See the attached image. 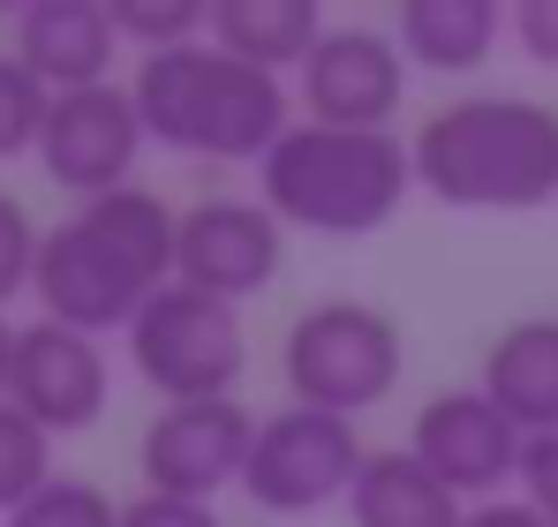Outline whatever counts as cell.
I'll return each instance as SVG.
<instances>
[{
  "instance_id": "cell-9",
  "label": "cell",
  "mask_w": 558,
  "mask_h": 527,
  "mask_svg": "<svg viewBox=\"0 0 558 527\" xmlns=\"http://www.w3.org/2000/svg\"><path fill=\"white\" fill-rule=\"evenodd\" d=\"M144 113L129 84H98V90H61L53 113H46V136H38V167L61 196L92 204V196H113L129 188L136 159H144Z\"/></svg>"
},
{
  "instance_id": "cell-18",
  "label": "cell",
  "mask_w": 558,
  "mask_h": 527,
  "mask_svg": "<svg viewBox=\"0 0 558 527\" xmlns=\"http://www.w3.org/2000/svg\"><path fill=\"white\" fill-rule=\"evenodd\" d=\"M348 513H355V527H461L468 520V505L408 452V444L363 459V475H355V490H348Z\"/></svg>"
},
{
  "instance_id": "cell-17",
  "label": "cell",
  "mask_w": 558,
  "mask_h": 527,
  "mask_svg": "<svg viewBox=\"0 0 558 527\" xmlns=\"http://www.w3.org/2000/svg\"><path fill=\"white\" fill-rule=\"evenodd\" d=\"M506 15L498 0H408L392 15V38L408 53V69H430V76H468L490 61Z\"/></svg>"
},
{
  "instance_id": "cell-14",
  "label": "cell",
  "mask_w": 558,
  "mask_h": 527,
  "mask_svg": "<svg viewBox=\"0 0 558 527\" xmlns=\"http://www.w3.org/2000/svg\"><path fill=\"white\" fill-rule=\"evenodd\" d=\"M15 61L53 90H98L113 84L121 61V30L106 15V0H31L15 15Z\"/></svg>"
},
{
  "instance_id": "cell-1",
  "label": "cell",
  "mask_w": 558,
  "mask_h": 527,
  "mask_svg": "<svg viewBox=\"0 0 558 527\" xmlns=\"http://www.w3.org/2000/svg\"><path fill=\"white\" fill-rule=\"evenodd\" d=\"M174 242H182V211L159 188H113L76 204L61 226H46L38 242V317L69 324V332H129L144 317V302L159 286H174Z\"/></svg>"
},
{
  "instance_id": "cell-21",
  "label": "cell",
  "mask_w": 558,
  "mask_h": 527,
  "mask_svg": "<svg viewBox=\"0 0 558 527\" xmlns=\"http://www.w3.org/2000/svg\"><path fill=\"white\" fill-rule=\"evenodd\" d=\"M46 113H53V90L38 84L15 53H0V167L23 159V151H38Z\"/></svg>"
},
{
  "instance_id": "cell-26",
  "label": "cell",
  "mask_w": 558,
  "mask_h": 527,
  "mask_svg": "<svg viewBox=\"0 0 558 527\" xmlns=\"http://www.w3.org/2000/svg\"><path fill=\"white\" fill-rule=\"evenodd\" d=\"M513 38L536 69H558V0H521L513 8Z\"/></svg>"
},
{
  "instance_id": "cell-12",
  "label": "cell",
  "mask_w": 558,
  "mask_h": 527,
  "mask_svg": "<svg viewBox=\"0 0 558 527\" xmlns=\"http://www.w3.org/2000/svg\"><path fill=\"white\" fill-rule=\"evenodd\" d=\"M113 400V361L92 332H69L53 317L15 324V369H8V407H23L46 438L92 430Z\"/></svg>"
},
{
  "instance_id": "cell-24",
  "label": "cell",
  "mask_w": 558,
  "mask_h": 527,
  "mask_svg": "<svg viewBox=\"0 0 558 527\" xmlns=\"http://www.w3.org/2000/svg\"><path fill=\"white\" fill-rule=\"evenodd\" d=\"M513 490H521L529 513H544V520L558 527V438H529V444H521V475H513Z\"/></svg>"
},
{
  "instance_id": "cell-5",
  "label": "cell",
  "mask_w": 558,
  "mask_h": 527,
  "mask_svg": "<svg viewBox=\"0 0 558 527\" xmlns=\"http://www.w3.org/2000/svg\"><path fill=\"white\" fill-rule=\"evenodd\" d=\"M408 369V340L400 324L355 302V294H332V302H310L294 324H287V347H279V377H287V400L294 407H325V415H371L377 400H392Z\"/></svg>"
},
{
  "instance_id": "cell-15",
  "label": "cell",
  "mask_w": 558,
  "mask_h": 527,
  "mask_svg": "<svg viewBox=\"0 0 558 527\" xmlns=\"http://www.w3.org/2000/svg\"><path fill=\"white\" fill-rule=\"evenodd\" d=\"M475 392H483L521 438H558V317H521V324H506V332L483 347Z\"/></svg>"
},
{
  "instance_id": "cell-8",
  "label": "cell",
  "mask_w": 558,
  "mask_h": 527,
  "mask_svg": "<svg viewBox=\"0 0 558 527\" xmlns=\"http://www.w3.org/2000/svg\"><path fill=\"white\" fill-rule=\"evenodd\" d=\"M257 422H265V415H250L242 400L159 407V415L144 422V444H136L144 490H151V498H189V505H211L219 490H242Z\"/></svg>"
},
{
  "instance_id": "cell-19",
  "label": "cell",
  "mask_w": 558,
  "mask_h": 527,
  "mask_svg": "<svg viewBox=\"0 0 558 527\" xmlns=\"http://www.w3.org/2000/svg\"><path fill=\"white\" fill-rule=\"evenodd\" d=\"M106 15H113L121 46H136L144 61L211 38V8H204V0H106Z\"/></svg>"
},
{
  "instance_id": "cell-22",
  "label": "cell",
  "mask_w": 558,
  "mask_h": 527,
  "mask_svg": "<svg viewBox=\"0 0 558 527\" xmlns=\"http://www.w3.org/2000/svg\"><path fill=\"white\" fill-rule=\"evenodd\" d=\"M8 527H121V505L84 475H53L23 513H8Z\"/></svg>"
},
{
  "instance_id": "cell-20",
  "label": "cell",
  "mask_w": 558,
  "mask_h": 527,
  "mask_svg": "<svg viewBox=\"0 0 558 527\" xmlns=\"http://www.w3.org/2000/svg\"><path fill=\"white\" fill-rule=\"evenodd\" d=\"M46 482H53V438H46L23 407L0 400V520L23 513Z\"/></svg>"
},
{
  "instance_id": "cell-28",
  "label": "cell",
  "mask_w": 558,
  "mask_h": 527,
  "mask_svg": "<svg viewBox=\"0 0 558 527\" xmlns=\"http://www.w3.org/2000/svg\"><path fill=\"white\" fill-rule=\"evenodd\" d=\"M8 369H15V324L0 317V400H8Z\"/></svg>"
},
{
  "instance_id": "cell-7",
  "label": "cell",
  "mask_w": 558,
  "mask_h": 527,
  "mask_svg": "<svg viewBox=\"0 0 558 527\" xmlns=\"http://www.w3.org/2000/svg\"><path fill=\"white\" fill-rule=\"evenodd\" d=\"M371 444L348 415H325V407H279L257 422V444H250V505H265L279 520H302V513H325V505H348L355 475H363Z\"/></svg>"
},
{
  "instance_id": "cell-3",
  "label": "cell",
  "mask_w": 558,
  "mask_h": 527,
  "mask_svg": "<svg viewBox=\"0 0 558 527\" xmlns=\"http://www.w3.org/2000/svg\"><path fill=\"white\" fill-rule=\"evenodd\" d=\"M129 98H136L151 144H167L182 159H219V167H242V159L265 167V151L294 128L287 84L272 69H250V61L219 53L211 38L136 61Z\"/></svg>"
},
{
  "instance_id": "cell-16",
  "label": "cell",
  "mask_w": 558,
  "mask_h": 527,
  "mask_svg": "<svg viewBox=\"0 0 558 527\" xmlns=\"http://www.w3.org/2000/svg\"><path fill=\"white\" fill-rule=\"evenodd\" d=\"M325 8L317 0H211V46L250 61V69H302L325 38Z\"/></svg>"
},
{
  "instance_id": "cell-10",
  "label": "cell",
  "mask_w": 558,
  "mask_h": 527,
  "mask_svg": "<svg viewBox=\"0 0 558 527\" xmlns=\"http://www.w3.org/2000/svg\"><path fill=\"white\" fill-rule=\"evenodd\" d=\"M279 264H287V226L265 211V196H204L182 211V242H174L182 286L242 309L279 279Z\"/></svg>"
},
{
  "instance_id": "cell-6",
  "label": "cell",
  "mask_w": 558,
  "mask_h": 527,
  "mask_svg": "<svg viewBox=\"0 0 558 527\" xmlns=\"http://www.w3.org/2000/svg\"><path fill=\"white\" fill-rule=\"evenodd\" d=\"M129 361L136 377L167 400V407H189V400H234L242 369H250V324L234 302H211L196 286H159L144 302V317L129 324Z\"/></svg>"
},
{
  "instance_id": "cell-11",
  "label": "cell",
  "mask_w": 558,
  "mask_h": 527,
  "mask_svg": "<svg viewBox=\"0 0 558 527\" xmlns=\"http://www.w3.org/2000/svg\"><path fill=\"white\" fill-rule=\"evenodd\" d=\"M294 76L302 113L325 128H392V113L408 106V53L377 23H332Z\"/></svg>"
},
{
  "instance_id": "cell-25",
  "label": "cell",
  "mask_w": 558,
  "mask_h": 527,
  "mask_svg": "<svg viewBox=\"0 0 558 527\" xmlns=\"http://www.w3.org/2000/svg\"><path fill=\"white\" fill-rule=\"evenodd\" d=\"M121 527H227V520H219L211 505H189V498H151V490H144V498H129V505H121Z\"/></svg>"
},
{
  "instance_id": "cell-4",
  "label": "cell",
  "mask_w": 558,
  "mask_h": 527,
  "mask_svg": "<svg viewBox=\"0 0 558 527\" xmlns=\"http://www.w3.org/2000/svg\"><path fill=\"white\" fill-rule=\"evenodd\" d=\"M415 188V159L400 128H325L294 121L257 167V196L279 226L355 242L377 234Z\"/></svg>"
},
{
  "instance_id": "cell-13",
  "label": "cell",
  "mask_w": 558,
  "mask_h": 527,
  "mask_svg": "<svg viewBox=\"0 0 558 527\" xmlns=\"http://www.w3.org/2000/svg\"><path fill=\"white\" fill-rule=\"evenodd\" d=\"M521 430L475 392V384H461V392H438V400H423L415 407V422H408V452L461 498V505H490L513 475H521Z\"/></svg>"
},
{
  "instance_id": "cell-2",
  "label": "cell",
  "mask_w": 558,
  "mask_h": 527,
  "mask_svg": "<svg viewBox=\"0 0 558 527\" xmlns=\"http://www.w3.org/2000/svg\"><path fill=\"white\" fill-rule=\"evenodd\" d=\"M415 188L453 211H544L558 196V106L521 90H475L438 106L415 136Z\"/></svg>"
},
{
  "instance_id": "cell-27",
  "label": "cell",
  "mask_w": 558,
  "mask_h": 527,
  "mask_svg": "<svg viewBox=\"0 0 558 527\" xmlns=\"http://www.w3.org/2000/svg\"><path fill=\"white\" fill-rule=\"evenodd\" d=\"M461 527H551L544 513H529L521 498H490V505H468Z\"/></svg>"
},
{
  "instance_id": "cell-23",
  "label": "cell",
  "mask_w": 558,
  "mask_h": 527,
  "mask_svg": "<svg viewBox=\"0 0 558 527\" xmlns=\"http://www.w3.org/2000/svg\"><path fill=\"white\" fill-rule=\"evenodd\" d=\"M38 226H31V211H23V196H8L0 188V302H15L31 279H38Z\"/></svg>"
}]
</instances>
